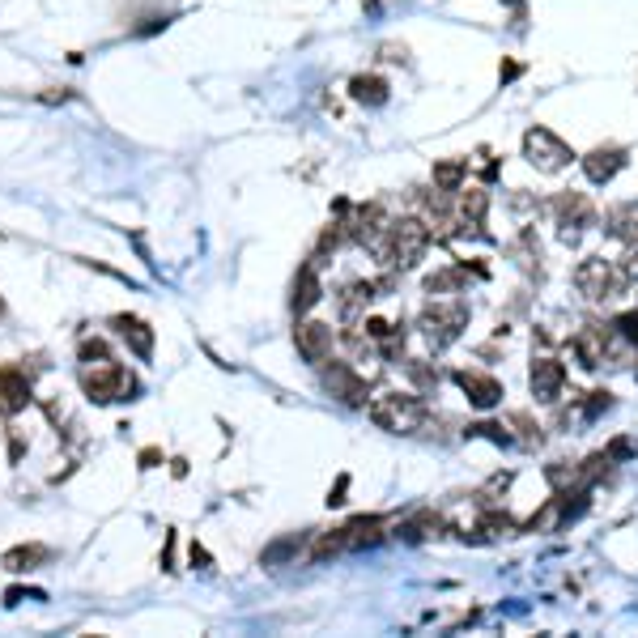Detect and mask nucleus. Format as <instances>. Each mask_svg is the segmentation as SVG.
Returning a JSON list of instances; mask_svg holds the SVG:
<instances>
[{
    "instance_id": "nucleus-6",
    "label": "nucleus",
    "mask_w": 638,
    "mask_h": 638,
    "mask_svg": "<svg viewBox=\"0 0 638 638\" xmlns=\"http://www.w3.org/2000/svg\"><path fill=\"white\" fill-rule=\"evenodd\" d=\"M81 388H86V396L94 400V405H111V400H128L132 379H128V371L120 362L98 358V362H90L86 371H81Z\"/></svg>"
},
{
    "instance_id": "nucleus-22",
    "label": "nucleus",
    "mask_w": 638,
    "mask_h": 638,
    "mask_svg": "<svg viewBox=\"0 0 638 638\" xmlns=\"http://www.w3.org/2000/svg\"><path fill=\"white\" fill-rule=\"evenodd\" d=\"M434 528H439V515H434V511H417L413 519H405V524H396V536H400V541H409V545H417V541H426Z\"/></svg>"
},
{
    "instance_id": "nucleus-19",
    "label": "nucleus",
    "mask_w": 638,
    "mask_h": 638,
    "mask_svg": "<svg viewBox=\"0 0 638 638\" xmlns=\"http://www.w3.org/2000/svg\"><path fill=\"white\" fill-rule=\"evenodd\" d=\"M604 234L609 239H621V243H634L638 239V205H617L604 217Z\"/></svg>"
},
{
    "instance_id": "nucleus-10",
    "label": "nucleus",
    "mask_w": 638,
    "mask_h": 638,
    "mask_svg": "<svg viewBox=\"0 0 638 638\" xmlns=\"http://www.w3.org/2000/svg\"><path fill=\"white\" fill-rule=\"evenodd\" d=\"M485 213H490V196L481 188H456L451 192V217L464 234H481L485 226Z\"/></svg>"
},
{
    "instance_id": "nucleus-14",
    "label": "nucleus",
    "mask_w": 638,
    "mask_h": 638,
    "mask_svg": "<svg viewBox=\"0 0 638 638\" xmlns=\"http://www.w3.org/2000/svg\"><path fill=\"white\" fill-rule=\"evenodd\" d=\"M456 383L464 388L468 405L473 409H494L502 400V383L494 375H481V371H456Z\"/></svg>"
},
{
    "instance_id": "nucleus-26",
    "label": "nucleus",
    "mask_w": 638,
    "mask_h": 638,
    "mask_svg": "<svg viewBox=\"0 0 638 638\" xmlns=\"http://www.w3.org/2000/svg\"><path fill=\"white\" fill-rule=\"evenodd\" d=\"M337 553H345V528H332L319 536L311 545V562H328V558H337Z\"/></svg>"
},
{
    "instance_id": "nucleus-1",
    "label": "nucleus",
    "mask_w": 638,
    "mask_h": 638,
    "mask_svg": "<svg viewBox=\"0 0 638 638\" xmlns=\"http://www.w3.org/2000/svg\"><path fill=\"white\" fill-rule=\"evenodd\" d=\"M430 239H434V230L422 222V217H400V222H392L388 239L375 247V256H379V264L400 268V273H405V268H417V264H422Z\"/></svg>"
},
{
    "instance_id": "nucleus-25",
    "label": "nucleus",
    "mask_w": 638,
    "mask_h": 638,
    "mask_svg": "<svg viewBox=\"0 0 638 638\" xmlns=\"http://www.w3.org/2000/svg\"><path fill=\"white\" fill-rule=\"evenodd\" d=\"M477 536L473 541H490V536H511L515 532V519L507 511H490V515H481V524L473 528Z\"/></svg>"
},
{
    "instance_id": "nucleus-21",
    "label": "nucleus",
    "mask_w": 638,
    "mask_h": 638,
    "mask_svg": "<svg viewBox=\"0 0 638 638\" xmlns=\"http://www.w3.org/2000/svg\"><path fill=\"white\" fill-rule=\"evenodd\" d=\"M349 94H354L358 103H366V107H383V103H388V81L371 77V73H358L354 81H349Z\"/></svg>"
},
{
    "instance_id": "nucleus-34",
    "label": "nucleus",
    "mask_w": 638,
    "mask_h": 638,
    "mask_svg": "<svg viewBox=\"0 0 638 638\" xmlns=\"http://www.w3.org/2000/svg\"><path fill=\"white\" fill-rule=\"evenodd\" d=\"M69 98H73L69 90H60V94H43V103H69Z\"/></svg>"
},
{
    "instance_id": "nucleus-23",
    "label": "nucleus",
    "mask_w": 638,
    "mask_h": 638,
    "mask_svg": "<svg viewBox=\"0 0 638 638\" xmlns=\"http://www.w3.org/2000/svg\"><path fill=\"white\" fill-rule=\"evenodd\" d=\"M302 545H307V532H290V536H281V541H277V545H268V549L260 553V562H264V566L290 562V558H294V553H298Z\"/></svg>"
},
{
    "instance_id": "nucleus-13",
    "label": "nucleus",
    "mask_w": 638,
    "mask_h": 638,
    "mask_svg": "<svg viewBox=\"0 0 638 638\" xmlns=\"http://www.w3.org/2000/svg\"><path fill=\"white\" fill-rule=\"evenodd\" d=\"M30 379L22 366H0V413L13 417V413H22L30 405Z\"/></svg>"
},
{
    "instance_id": "nucleus-27",
    "label": "nucleus",
    "mask_w": 638,
    "mask_h": 638,
    "mask_svg": "<svg viewBox=\"0 0 638 638\" xmlns=\"http://www.w3.org/2000/svg\"><path fill=\"white\" fill-rule=\"evenodd\" d=\"M613 332H617L621 341L638 345V311H626V315H617V319H613Z\"/></svg>"
},
{
    "instance_id": "nucleus-31",
    "label": "nucleus",
    "mask_w": 638,
    "mask_h": 638,
    "mask_svg": "<svg viewBox=\"0 0 638 638\" xmlns=\"http://www.w3.org/2000/svg\"><path fill=\"white\" fill-rule=\"evenodd\" d=\"M468 434H481V439H494V443H511V434L494 426V422H481V426H468Z\"/></svg>"
},
{
    "instance_id": "nucleus-35",
    "label": "nucleus",
    "mask_w": 638,
    "mask_h": 638,
    "mask_svg": "<svg viewBox=\"0 0 638 638\" xmlns=\"http://www.w3.org/2000/svg\"><path fill=\"white\" fill-rule=\"evenodd\" d=\"M0 315H5V302H0Z\"/></svg>"
},
{
    "instance_id": "nucleus-7",
    "label": "nucleus",
    "mask_w": 638,
    "mask_h": 638,
    "mask_svg": "<svg viewBox=\"0 0 638 638\" xmlns=\"http://www.w3.org/2000/svg\"><path fill=\"white\" fill-rule=\"evenodd\" d=\"M575 290L583 298H592V302H609V298H617L621 290H626V277H621L617 264L592 256V260H583L575 268Z\"/></svg>"
},
{
    "instance_id": "nucleus-24",
    "label": "nucleus",
    "mask_w": 638,
    "mask_h": 638,
    "mask_svg": "<svg viewBox=\"0 0 638 638\" xmlns=\"http://www.w3.org/2000/svg\"><path fill=\"white\" fill-rule=\"evenodd\" d=\"M464 171H468L464 158L439 162V166H434V188H439V192H456V188H464Z\"/></svg>"
},
{
    "instance_id": "nucleus-33",
    "label": "nucleus",
    "mask_w": 638,
    "mask_h": 638,
    "mask_svg": "<svg viewBox=\"0 0 638 638\" xmlns=\"http://www.w3.org/2000/svg\"><path fill=\"white\" fill-rule=\"evenodd\" d=\"M158 460H162L158 447H145V451H141V468H158Z\"/></svg>"
},
{
    "instance_id": "nucleus-12",
    "label": "nucleus",
    "mask_w": 638,
    "mask_h": 638,
    "mask_svg": "<svg viewBox=\"0 0 638 638\" xmlns=\"http://www.w3.org/2000/svg\"><path fill=\"white\" fill-rule=\"evenodd\" d=\"M570 349H575L579 366H587V371H600V366L609 362V328H596V324L579 328L575 341H570Z\"/></svg>"
},
{
    "instance_id": "nucleus-11",
    "label": "nucleus",
    "mask_w": 638,
    "mask_h": 638,
    "mask_svg": "<svg viewBox=\"0 0 638 638\" xmlns=\"http://www.w3.org/2000/svg\"><path fill=\"white\" fill-rule=\"evenodd\" d=\"M562 383H566V371L558 358H536L532 371H528V388L532 396L541 400V405H553V400L562 396Z\"/></svg>"
},
{
    "instance_id": "nucleus-2",
    "label": "nucleus",
    "mask_w": 638,
    "mask_h": 638,
    "mask_svg": "<svg viewBox=\"0 0 638 638\" xmlns=\"http://www.w3.org/2000/svg\"><path fill=\"white\" fill-rule=\"evenodd\" d=\"M366 417L388 434H413L426 422V405L413 392H379L375 400H366Z\"/></svg>"
},
{
    "instance_id": "nucleus-32",
    "label": "nucleus",
    "mask_w": 638,
    "mask_h": 638,
    "mask_svg": "<svg viewBox=\"0 0 638 638\" xmlns=\"http://www.w3.org/2000/svg\"><path fill=\"white\" fill-rule=\"evenodd\" d=\"M609 405H613V396H609V392H592V400L583 405V417H600Z\"/></svg>"
},
{
    "instance_id": "nucleus-29",
    "label": "nucleus",
    "mask_w": 638,
    "mask_h": 638,
    "mask_svg": "<svg viewBox=\"0 0 638 638\" xmlns=\"http://www.w3.org/2000/svg\"><path fill=\"white\" fill-rule=\"evenodd\" d=\"M460 281H464V277L456 273V268H447V273H439V277H430V281H426V294H443V290H456Z\"/></svg>"
},
{
    "instance_id": "nucleus-9",
    "label": "nucleus",
    "mask_w": 638,
    "mask_h": 638,
    "mask_svg": "<svg viewBox=\"0 0 638 638\" xmlns=\"http://www.w3.org/2000/svg\"><path fill=\"white\" fill-rule=\"evenodd\" d=\"M324 388L328 396H337L349 409H366V379L354 371L349 362H332L324 366Z\"/></svg>"
},
{
    "instance_id": "nucleus-17",
    "label": "nucleus",
    "mask_w": 638,
    "mask_h": 638,
    "mask_svg": "<svg viewBox=\"0 0 638 638\" xmlns=\"http://www.w3.org/2000/svg\"><path fill=\"white\" fill-rule=\"evenodd\" d=\"M383 519L379 515H358L345 524V549H375L383 541Z\"/></svg>"
},
{
    "instance_id": "nucleus-8",
    "label": "nucleus",
    "mask_w": 638,
    "mask_h": 638,
    "mask_svg": "<svg viewBox=\"0 0 638 638\" xmlns=\"http://www.w3.org/2000/svg\"><path fill=\"white\" fill-rule=\"evenodd\" d=\"M332 345H337V337H332V324H324V319H298L294 324V349L307 366H328Z\"/></svg>"
},
{
    "instance_id": "nucleus-15",
    "label": "nucleus",
    "mask_w": 638,
    "mask_h": 638,
    "mask_svg": "<svg viewBox=\"0 0 638 638\" xmlns=\"http://www.w3.org/2000/svg\"><path fill=\"white\" fill-rule=\"evenodd\" d=\"M621 166H626V149H621V145H596L592 154H583V175L592 183L617 179Z\"/></svg>"
},
{
    "instance_id": "nucleus-18",
    "label": "nucleus",
    "mask_w": 638,
    "mask_h": 638,
    "mask_svg": "<svg viewBox=\"0 0 638 638\" xmlns=\"http://www.w3.org/2000/svg\"><path fill=\"white\" fill-rule=\"evenodd\" d=\"M319 298H324V285H319V277H315V264L298 268V277H294V294H290V307L302 315V311H311Z\"/></svg>"
},
{
    "instance_id": "nucleus-20",
    "label": "nucleus",
    "mask_w": 638,
    "mask_h": 638,
    "mask_svg": "<svg viewBox=\"0 0 638 638\" xmlns=\"http://www.w3.org/2000/svg\"><path fill=\"white\" fill-rule=\"evenodd\" d=\"M47 558H52V549H47V545H18V549H9L5 558H0V566L13 570V575H22V570H35Z\"/></svg>"
},
{
    "instance_id": "nucleus-4",
    "label": "nucleus",
    "mask_w": 638,
    "mask_h": 638,
    "mask_svg": "<svg viewBox=\"0 0 638 638\" xmlns=\"http://www.w3.org/2000/svg\"><path fill=\"white\" fill-rule=\"evenodd\" d=\"M549 209H553V226H558L562 243H579L583 234L596 226V205L583 192H558Z\"/></svg>"
},
{
    "instance_id": "nucleus-16",
    "label": "nucleus",
    "mask_w": 638,
    "mask_h": 638,
    "mask_svg": "<svg viewBox=\"0 0 638 638\" xmlns=\"http://www.w3.org/2000/svg\"><path fill=\"white\" fill-rule=\"evenodd\" d=\"M111 328L132 345V354H137V358H149V354H154V328H149L141 315H115Z\"/></svg>"
},
{
    "instance_id": "nucleus-30",
    "label": "nucleus",
    "mask_w": 638,
    "mask_h": 638,
    "mask_svg": "<svg viewBox=\"0 0 638 638\" xmlns=\"http://www.w3.org/2000/svg\"><path fill=\"white\" fill-rule=\"evenodd\" d=\"M77 354H81V362H94V358H111V349H107V341H81V349H77Z\"/></svg>"
},
{
    "instance_id": "nucleus-28",
    "label": "nucleus",
    "mask_w": 638,
    "mask_h": 638,
    "mask_svg": "<svg viewBox=\"0 0 638 638\" xmlns=\"http://www.w3.org/2000/svg\"><path fill=\"white\" fill-rule=\"evenodd\" d=\"M617 268H621V277H626V281H638V239L626 243V251H621Z\"/></svg>"
},
{
    "instance_id": "nucleus-3",
    "label": "nucleus",
    "mask_w": 638,
    "mask_h": 638,
    "mask_svg": "<svg viewBox=\"0 0 638 638\" xmlns=\"http://www.w3.org/2000/svg\"><path fill=\"white\" fill-rule=\"evenodd\" d=\"M417 328H422V337L430 341V349H451L468 328V307L460 298L430 302V307L422 311V319H417Z\"/></svg>"
},
{
    "instance_id": "nucleus-5",
    "label": "nucleus",
    "mask_w": 638,
    "mask_h": 638,
    "mask_svg": "<svg viewBox=\"0 0 638 638\" xmlns=\"http://www.w3.org/2000/svg\"><path fill=\"white\" fill-rule=\"evenodd\" d=\"M524 162L536 166L541 175H558L562 166L575 162V149H570L558 132L549 128H528L524 132Z\"/></svg>"
}]
</instances>
